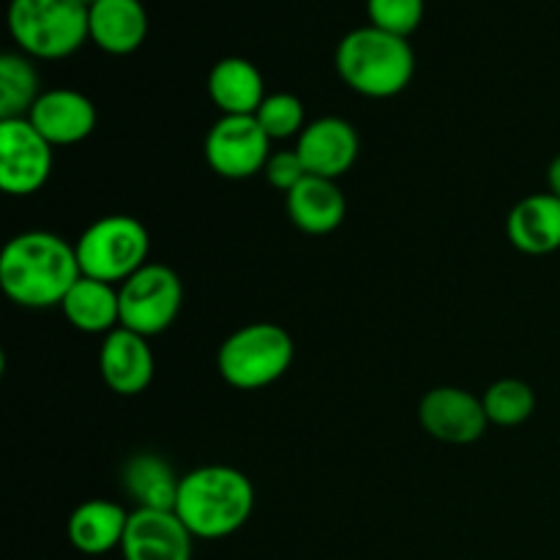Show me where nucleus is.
<instances>
[{"instance_id": "11", "label": "nucleus", "mask_w": 560, "mask_h": 560, "mask_svg": "<svg viewBox=\"0 0 560 560\" xmlns=\"http://www.w3.org/2000/svg\"><path fill=\"white\" fill-rule=\"evenodd\" d=\"M191 541L175 512L159 509H135L129 514L120 556L124 560H191Z\"/></svg>"}, {"instance_id": "17", "label": "nucleus", "mask_w": 560, "mask_h": 560, "mask_svg": "<svg viewBox=\"0 0 560 560\" xmlns=\"http://www.w3.org/2000/svg\"><path fill=\"white\" fill-rule=\"evenodd\" d=\"M284 202L295 228L310 235L334 233L348 213V200L337 180L320 175H306L290 195H284Z\"/></svg>"}, {"instance_id": "13", "label": "nucleus", "mask_w": 560, "mask_h": 560, "mask_svg": "<svg viewBox=\"0 0 560 560\" xmlns=\"http://www.w3.org/2000/svg\"><path fill=\"white\" fill-rule=\"evenodd\" d=\"M98 372L109 392L120 394V397H137L145 392L156 372L148 337H140L124 326L109 331L98 350Z\"/></svg>"}, {"instance_id": "12", "label": "nucleus", "mask_w": 560, "mask_h": 560, "mask_svg": "<svg viewBox=\"0 0 560 560\" xmlns=\"http://www.w3.org/2000/svg\"><path fill=\"white\" fill-rule=\"evenodd\" d=\"M295 151H299L306 173L337 180L345 173H350V167L359 159L361 142L350 120L328 115V118L306 124L299 142H295Z\"/></svg>"}, {"instance_id": "23", "label": "nucleus", "mask_w": 560, "mask_h": 560, "mask_svg": "<svg viewBox=\"0 0 560 560\" xmlns=\"http://www.w3.org/2000/svg\"><path fill=\"white\" fill-rule=\"evenodd\" d=\"M490 424L498 427H520L534 416L536 394L534 388L517 377H503L495 381L481 397Z\"/></svg>"}, {"instance_id": "26", "label": "nucleus", "mask_w": 560, "mask_h": 560, "mask_svg": "<svg viewBox=\"0 0 560 560\" xmlns=\"http://www.w3.org/2000/svg\"><path fill=\"white\" fill-rule=\"evenodd\" d=\"M262 173H266L268 184H271L273 189L282 191V195H290V191H293L295 186H299L301 180L310 175V173H306L304 162H301V156H299V151H295V148H293V151L271 153Z\"/></svg>"}, {"instance_id": "6", "label": "nucleus", "mask_w": 560, "mask_h": 560, "mask_svg": "<svg viewBox=\"0 0 560 560\" xmlns=\"http://www.w3.org/2000/svg\"><path fill=\"white\" fill-rule=\"evenodd\" d=\"M82 277L98 282L124 284L140 271L151 255V235L145 224L126 213L102 217L80 235L74 244Z\"/></svg>"}, {"instance_id": "28", "label": "nucleus", "mask_w": 560, "mask_h": 560, "mask_svg": "<svg viewBox=\"0 0 560 560\" xmlns=\"http://www.w3.org/2000/svg\"><path fill=\"white\" fill-rule=\"evenodd\" d=\"M77 3H82V5H85V9H88V11H91V5H93V3H96V0H77Z\"/></svg>"}, {"instance_id": "4", "label": "nucleus", "mask_w": 560, "mask_h": 560, "mask_svg": "<svg viewBox=\"0 0 560 560\" xmlns=\"http://www.w3.org/2000/svg\"><path fill=\"white\" fill-rule=\"evenodd\" d=\"M9 31L31 58L60 60L91 38L88 9L77 0H11Z\"/></svg>"}, {"instance_id": "7", "label": "nucleus", "mask_w": 560, "mask_h": 560, "mask_svg": "<svg viewBox=\"0 0 560 560\" xmlns=\"http://www.w3.org/2000/svg\"><path fill=\"white\" fill-rule=\"evenodd\" d=\"M120 326L140 337L167 331L184 304V282L164 262H145L118 288Z\"/></svg>"}, {"instance_id": "2", "label": "nucleus", "mask_w": 560, "mask_h": 560, "mask_svg": "<svg viewBox=\"0 0 560 560\" xmlns=\"http://www.w3.org/2000/svg\"><path fill=\"white\" fill-rule=\"evenodd\" d=\"M255 487L249 476L230 465H202L180 476L175 514L195 539H228L249 523Z\"/></svg>"}, {"instance_id": "20", "label": "nucleus", "mask_w": 560, "mask_h": 560, "mask_svg": "<svg viewBox=\"0 0 560 560\" xmlns=\"http://www.w3.org/2000/svg\"><path fill=\"white\" fill-rule=\"evenodd\" d=\"M66 320L82 334H104L120 326V295L118 288L98 279L80 277L60 304Z\"/></svg>"}, {"instance_id": "16", "label": "nucleus", "mask_w": 560, "mask_h": 560, "mask_svg": "<svg viewBox=\"0 0 560 560\" xmlns=\"http://www.w3.org/2000/svg\"><path fill=\"white\" fill-rule=\"evenodd\" d=\"M91 42L109 55H131L148 36V14L140 0H96L88 11Z\"/></svg>"}, {"instance_id": "8", "label": "nucleus", "mask_w": 560, "mask_h": 560, "mask_svg": "<svg viewBox=\"0 0 560 560\" xmlns=\"http://www.w3.org/2000/svg\"><path fill=\"white\" fill-rule=\"evenodd\" d=\"M271 137L255 115H222L206 135V162L228 180H244L266 170Z\"/></svg>"}, {"instance_id": "9", "label": "nucleus", "mask_w": 560, "mask_h": 560, "mask_svg": "<svg viewBox=\"0 0 560 560\" xmlns=\"http://www.w3.org/2000/svg\"><path fill=\"white\" fill-rule=\"evenodd\" d=\"M52 173V145L27 118L0 120V189L11 197L36 195Z\"/></svg>"}, {"instance_id": "25", "label": "nucleus", "mask_w": 560, "mask_h": 560, "mask_svg": "<svg viewBox=\"0 0 560 560\" xmlns=\"http://www.w3.org/2000/svg\"><path fill=\"white\" fill-rule=\"evenodd\" d=\"M370 25L408 38L424 20V0H366Z\"/></svg>"}, {"instance_id": "24", "label": "nucleus", "mask_w": 560, "mask_h": 560, "mask_svg": "<svg viewBox=\"0 0 560 560\" xmlns=\"http://www.w3.org/2000/svg\"><path fill=\"white\" fill-rule=\"evenodd\" d=\"M255 118L271 140L301 137V131L306 129L304 102L293 96V93H268L266 102L255 113Z\"/></svg>"}, {"instance_id": "22", "label": "nucleus", "mask_w": 560, "mask_h": 560, "mask_svg": "<svg viewBox=\"0 0 560 560\" xmlns=\"http://www.w3.org/2000/svg\"><path fill=\"white\" fill-rule=\"evenodd\" d=\"M38 96V74L31 60L20 52L0 55V120L27 118Z\"/></svg>"}, {"instance_id": "19", "label": "nucleus", "mask_w": 560, "mask_h": 560, "mask_svg": "<svg viewBox=\"0 0 560 560\" xmlns=\"http://www.w3.org/2000/svg\"><path fill=\"white\" fill-rule=\"evenodd\" d=\"M208 96L222 115H255L266 102V80L246 58H222L208 74Z\"/></svg>"}, {"instance_id": "10", "label": "nucleus", "mask_w": 560, "mask_h": 560, "mask_svg": "<svg viewBox=\"0 0 560 560\" xmlns=\"http://www.w3.org/2000/svg\"><path fill=\"white\" fill-rule=\"evenodd\" d=\"M419 421L430 438L452 446H468L485 438L487 410L481 397L457 386H438L421 397Z\"/></svg>"}, {"instance_id": "27", "label": "nucleus", "mask_w": 560, "mask_h": 560, "mask_svg": "<svg viewBox=\"0 0 560 560\" xmlns=\"http://www.w3.org/2000/svg\"><path fill=\"white\" fill-rule=\"evenodd\" d=\"M547 184H550V195H556L560 200V153L547 167Z\"/></svg>"}, {"instance_id": "21", "label": "nucleus", "mask_w": 560, "mask_h": 560, "mask_svg": "<svg viewBox=\"0 0 560 560\" xmlns=\"http://www.w3.org/2000/svg\"><path fill=\"white\" fill-rule=\"evenodd\" d=\"M124 490L135 498L137 509H159V512H175L180 476L170 468V463L159 454H135L124 465Z\"/></svg>"}, {"instance_id": "15", "label": "nucleus", "mask_w": 560, "mask_h": 560, "mask_svg": "<svg viewBox=\"0 0 560 560\" xmlns=\"http://www.w3.org/2000/svg\"><path fill=\"white\" fill-rule=\"evenodd\" d=\"M129 514L131 512H126L120 503L93 498L71 512L69 523H66V536L82 556H107L124 545Z\"/></svg>"}, {"instance_id": "3", "label": "nucleus", "mask_w": 560, "mask_h": 560, "mask_svg": "<svg viewBox=\"0 0 560 560\" xmlns=\"http://www.w3.org/2000/svg\"><path fill=\"white\" fill-rule=\"evenodd\" d=\"M337 71L350 91L370 98H392L413 80L416 55L408 38L375 25L355 27L339 42Z\"/></svg>"}, {"instance_id": "1", "label": "nucleus", "mask_w": 560, "mask_h": 560, "mask_svg": "<svg viewBox=\"0 0 560 560\" xmlns=\"http://www.w3.org/2000/svg\"><path fill=\"white\" fill-rule=\"evenodd\" d=\"M80 277L74 246L47 230L14 235L0 255V288L25 310L60 306Z\"/></svg>"}, {"instance_id": "14", "label": "nucleus", "mask_w": 560, "mask_h": 560, "mask_svg": "<svg viewBox=\"0 0 560 560\" xmlns=\"http://www.w3.org/2000/svg\"><path fill=\"white\" fill-rule=\"evenodd\" d=\"M27 120L49 145H77L96 129V107L91 98L71 88H52L36 98Z\"/></svg>"}, {"instance_id": "18", "label": "nucleus", "mask_w": 560, "mask_h": 560, "mask_svg": "<svg viewBox=\"0 0 560 560\" xmlns=\"http://www.w3.org/2000/svg\"><path fill=\"white\" fill-rule=\"evenodd\" d=\"M509 241L525 255H550L560 249V200L550 191L530 195L506 219Z\"/></svg>"}, {"instance_id": "5", "label": "nucleus", "mask_w": 560, "mask_h": 560, "mask_svg": "<svg viewBox=\"0 0 560 560\" xmlns=\"http://www.w3.org/2000/svg\"><path fill=\"white\" fill-rule=\"evenodd\" d=\"M295 355L293 337L277 323H249L222 342L217 353L219 375L238 392H257L290 370Z\"/></svg>"}]
</instances>
